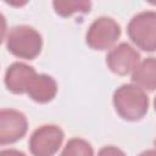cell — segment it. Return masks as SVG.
Listing matches in <instances>:
<instances>
[{"instance_id": "12", "label": "cell", "mask_w": 156, "mask_h": 156, "mask_svg": "<svg viewBox=\"0 0 156 156\" xmlns=\"http://www.w3.org/2000/svg\"><path fill=\"white\" fill-rule=\"evenodd\" d=\"M60 156H94L93 146L82 138H72L67 141Z\"/></svg>"}, {"instance_id": "4", "label": "cell", "mask_w": 156, "mask_h": 156, "mask_svg": "<svg viewBox=\"0 0 156 156\" xmlns=\"http://www.w3.org/2000/svg\"><path fill=\"white\" fill-rule=\"evenodd\" d=\"M121 37L119 24L111 17H99L88 28L85 34L87 45L93 50H107Z\"/></svg>"}, {"instance_id": "14", "label": "cell", "mask_w": 156, "mask_h": 156, "mask_svg": "<svg viewBox=\"0 0 156 156\" xmlns=\"http://www.w3.org/2000/svg\"><path fill=\"white\" fill-rule=\"evenodd\" d=\"M0 156H26V154L16 149H6L0 151Z\"/></svg>"}, {"instance_id": "9", "label": "cell", "mask_w": 156, "mask_h": 156, "mask_svg": "<svg viewBox=\"0 0 156 156\" xmlns=\"http://www.w3.org/2000/svg\"><path fill=\"white\" fill-rule=\"evenodd\" d=\"M26 94L35 102L46 104L56 96L57 83L51 76L37 73V76L30 80Z\"/></svg>"}, {"instance_id": "7", "label": "cell", "mask_w": 156, "mask_h": 156, "mask_svg": "<svg viewBox=\"0 0 156 156\" xmlns=\"http://www.w3.org/2000/svg\"><path fill=\"white\" fill-rule=\"evenodd\" d=\"M140 62L139 52L128 43H121L113 46L106 55V65L111 72L118 76L132 73Z\"/></svg>"}, {"instance_id": "17", "label": "cell", "mask_w": 156, "mask_h": 156, "mask_svg": "<svg viewBox=\"0 0 156 156\" xmlns=\"http://www.w3.org/2000/svg\"><path fill=\"white\" fill-rule=\"evenodd\" d=\"M154 144H155V146H156V139H155V141H154Z\"/></svg>"}, {"instance_id": "13", "label": "cell", "mask_w": 156, "mask_h": 156, "mask_svg": "<svg viewBox=\"0 0 156 156\" xmlns=\"http://www.w3.org/2000/svg\"><path fill=\"white\" fill-rule=\"evenodd\" d=\"M98 156H126V154L117 146L108 145V146L101 147L98 152Z\"/></svg>"}, {"instance_id": "8", "label": "cell", "mask_w": 156, "mask_h": 156, "mask_svg": "<svg viewBox=\"0 0 156 156\" xmlns=\"http://www.w3.org/2000/svg\"><path fill=\"white\" fill-rule=\"evenodd\" d=\"M37 76L35 69L23 62H13L5 72V85L13 94H26L30 80Z\"/></svg>"}, {"instance_id": "2", "label": "cell", "mask_w": 156, "mask_h": 156, "mask_svg": "<svg viewBox=\"0 0 156 156\" xmlns=\"http://www.w3.org/2000/svg\"><path fill=\"white\" fill-rule=\"evenodd\" d=\"M6 48L18 58L34 60L41 51L43 39L37 29L29 26H16L6 37Z\"/></svg>"}, {"instance_id": "15", "label": "cell", "mask_w": 156, "mask_h": 156, "mask_svg": "<svg viewBox=\"0 0 156 156\" xmlns=\"http://www.w3.org/2000/svg\"><path fill=\"white\" fill-rule=\"evenodd\" d=\"M138 156H156V149H150V150H145L141 154H139Z\"/></svg>"}, {"instance_id": "6", "label": "cell", "mask_w": 156, "mask_h": 156, "mask_svg": "<svg viewBox=\"0 0 156 156\" xmlns=\"http://www.w3.org/2000/svg\"><path fill=\"white\" fill-rule=\"evenodd\" d=\"M28 129V121L24 113L13 108L0 111V144H12L22 139Z\"/></svg>"}, {"instance_id": "1", "label": "cell", "mask_w": 156, "mask_h": 156, "mask_svg": "<svg viewBox=\"0 0 156 156\" xmlns=\"http://www.w3.org/2000/svg\"><path fill=\"white\" fill-rule=\"evenodd\" d=\"M112 102L118 116L129 122L141 119L149 108V98L145 90L135 84H123L117 88Z\"/></svg>"}, {"instance_id": "3", "label": "cell", "mask_w": 156, "mask_h": 156, "mask_svg": "<svg viewBox=\"0 0 156 156\" xmlns=\"http://www.w3.org/2000/svg\"><path fill=\"white\" fill-rule=\"evenodd\" d=\"M129 39L144 51H156V11L136 13L128 23Z\"/></svg>"}, {"instance_id": "10", "label": "cell", "mask_w": 156, "mask_h": 156, "mask_svg": "<svg viewBox=\"0 0 156 156\" xmlns=\"http://www.w3.org/2000/svg\"><path fill=\"white\" fill-rule=\"evenodd\" d=\"M132 82L143 90L154 91L156 89V57H146L139 62L132 72Z\"/></svg>"}, {"instance_id": "11", "label": "cell", "mask_w": 156, "mask_h": 156, "mask_svg": "<svg viewBox=\"0 0 156 156\" xmlns=\"http://www.w3.org/2000/svg\"><path fill=\"white\" fill-rule=\"evenodd\" d=\"M55 12L61 17H69L74 13H87L91 9V2L87 0H65L52 2Z\"/></svg>"}, {"instance_id": "16", "label": "cell", "mask_w": 156, "mask_h": 156, "mask_svg": "<svg viewBox=\"0 0 156 156\" xmlns=\"http://www.w3.org/2000/svg\"><path fill=\"white\" fill-rule=\"evenodd\" d=\"M154 107H155V111H156V98H155V100H154Z\"/></svg>"}, {"instance_id": "5", "label": "cell", "mask_w": 156, "mask_h": 156, "mask_svg": "<svg viewBox=\"0 0 156 156\" xmlns=\"http://www.w3.org/2000/svg\"><path fill=\"white\" fill-rule=\"evenodd\" d=\"M63 130L55 124L37 128L29 138V151L33 156H54L62 145Z\"/></svg>"}]
</instances>
